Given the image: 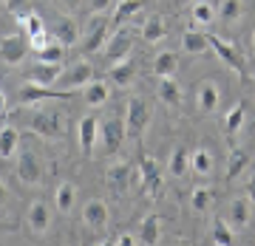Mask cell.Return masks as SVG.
Here are the masks:
<instances>
[{
	"label": "cell",
	"instance_id": "cell-35",
	"mask_svg": "<svg viewBox=\"0 0 255 246\" xmlns=\"http://www.w3.org/2000/svg\"><path fill=\"white\" fill-rule=\"evenodd\" d=\"M17 26L23 28V31H28V37L46 31V28H43V20H40L37 11H17Z\"/></svg>",
	"mask_w": 255,
	"mask_h": 246
},
{
	"label": "cell",
	"instance_id": "cell-25",
	"mask_svg": "<svg viewBox=\"0 0 255 246\" xmlns=\"http://www.w3.org/2000/svg\"><path fill=\"white\" fill-rule=\"evenodd\" d=\"M159 215L156 212H150L145 221H142V229H139V244H145V246H153L156 241H159Z\"/></svg>",
	"mask_w": 255,
	"mask_h": 246
},
{
	"label": "cell",
	"instance_id": "cell-15",
	"mask_svg": "<svg viewBox=\"0 0 255 246\" xmlns=\"http://www.w3.org/2000/svg\"><path fill=\"white\" fill-rule=\"evenodd\" d=\"M130 43H133V40H130V34H128V31H117V34L105 43V57H108V60H114V63H117V60H122V57H128V54H130Z\"/></svg>",
	"mask_w": 255,
	"mask_h": 246
},
{
	"label": "cell",
	"instance_id": "cell-2",
	"mask_svg": "<svg viewBox=\"0 0 255 246\" xmlns=\"http://www.w3.org/2000/svg\"><path fill=\"white\" fill-rule=\"evenodd\" d=\"M147 105L145 99H139V96H130L128 99V113H125V122H128V136H142L147 128Z\"/></svg>",
	"mask_w": 255,
	"mask_h": 246
},
{
	"label": "cell",
	"instance_id": "cell-3",
	"mask_svg": "<svg viewBox=\"0 0 255 246\" xmlns=\"http://www.w3.org/2000/svg\"><path fill=\"white\" fill-rule=\"evenodd\" d=\"M28 51H31V46H28L26 34H9V37H3V43H0V54H3V63L6 65L23 63V57Z\"/></svg>",
	"mask_w": 255,
	"mask_h": 246
},
{
	"label": "cell",
	"instance_id": "cell-6",
	"mask_svg": "<svg viewBox=\"0 0 255 246\" xmlns=\"http://www.w3.org/2000/svg\"><path fill=\"white\" fill-rule=\"evenodd\" d=\"M26 82H31V85H54L57 80H60V63H34V65H28L26 68Z\"/></svg>",
	"mask_w": 255,
	"mask_h": 246
},
{
	"label": "cell",
	"instance_id": "cell-19",
	"mask_svg": "<svg viewBox=\"0 0 255 246\" xmlns=\"http://www.w3.org/2000/svg\"><path fill=\"white\" fill-rule=\"evenodd\" d=\"M179 71V57L173 51H162V54H156L153 60V74L162 80V77H173Z\"/></svg>",
	"mask_w": 255,
	"mask_h": 246
},
{
	"label": "cell",
	"instance_id": "cell-5",
	"mask_svg": "<svg viewBox=\"0 0 255 246\" xmlns=\"http://www.w3.org/2000/svg\"><path fill=\"white\" fill-rule=\"evenodd\" d=\"M139 175H142V187L145 192L153 198L159 195V187H162V170H159V162H156L153 156H142V162H139Z\"/></svg>",
	"mask_w": 255,
	"mask_h": 246
},
{
	"label": "cell",
	"instance_id": "cell-20",
	"mask_svg": "<svg viewBox=\"0 0 255 246\" xmlns=\"http://www.w3.org/2000/svg\"><path fill=\"white\" fill-rule=\"evenodd\" d=\"M51 34H54L63 46H74V43H77V26H74L71 17H57Z\"/></svg>",
	"mask_w": 255,
	"mask_h": 246
},
{
	"label": "cell",
	"instance_id": "cell-21",
	"mask_svg": "<svg viewBox=\"0 0 255 246\" xmlns=\"http://www.w3.org/2000/svg\"><path fill=\"white\" fill-rule=\"evenodd\" d=\"M105 37H108V23H105V20H97V26L91 28V34L85 37V43H82L80 48L85 54H94L97 48L105 46Z\"/></svg>",
	"mask_w": 255,
	"mask_h": 246
},
{
	"label": "cell",
	"instance_id": "cell-14",
	"mask_svg": "<svg viewBox=\"0 0 255 246\" xmlns=\"http://www.w3.org/2000/svg\"><path fill=\"white\" fill-rule=\"evenodd\" d=\"M105 181H108L117 192H122V190L128 187V181H130V164H128L125 159L114 162V164L108 167V173H105Z\"/></svg>",
	"mask_w": 255,
	"mask_h": 246
},
{
	"label": "cell",
	"instance_id": "cell-37",
	"mask_svg": "<svg viewBox=\"0 0 255 246\" xmlns=\"http://www.w3.org/2000/svg\"><path fill=\"white\" fill-rule=\"evenodd\" d=\"M213 244H219V246L233 244V227L224 224L221 218H216V224H213Z\"/></svg>",
	"mask_w": 255,
	"mask_h": 246
},
{
	"label": "cell",
	"instance_id": "cell-28",
	"mask_svg": "<svg viewBox=\"0 0 255 246\" xmlns=\"http://www.w3.org/2000/svg\"><path fill=\"white\" fill-rule=\"evenodd\" d=\"M247 164H250V159H247L244 150H230V156H227V181H236L238 175L247 170Z\"/></svg>",
	"mask_w": 255,
	"mask_h": 246
},
{
	"label": "cell",
	"instance_id": "cell-41",
	"mask_svg": "<svg viewBox=\"0 0 255 246\" xmlns=\"http://www.w3.org/2000/svg\"><path fill=\"white\" fill-rule=\"evenodd\" d=\"M117 244H119V246H133V244H139V238H133V235H128V232H122V235L117 238Z\"/></svg>",
	"mask_w": 255,
	"mask_h": 246
},
{
	"label": "cell",
	"instance_id": "cell-16",
	"mask_svg": "<svg viewBox=\"0 0 255 246\" xmlns=\"http://www.w3.org/2000/svg\"><path fill=\"white\" fill-rule=\"evenodd\" d=\"M97 133H100V122H97V116H85L80 122V147L82 153L88 156L94 150V145H97Z\"/></svg>",
	"mask_w": 255,
	"mask_h": 246
},
{
	"label": "cell",
	"instance_id": "cell-22",
	"mask_svg": "<svg viewBox=\"0 0 255 246\" xmlns=\"http://www.w3.org/2000/svg\"><path fill=\"white\" fill-rule=\"evenodd\" d=\"M164 20L159 17V14H150V17L142 23V40L145 43H159V40H164Z\"/></svg>",
	"mask_w": 255,
	"mask_h": 246
},
{
	"label": "cell",
	"instance_id": "cell-39",
	"mask_svg": "<svg viewBox=\"0 0 255 246\" xmlns=\"http://www.w3.org/2000/svg\"><path fill=\"white\" fill-rule=\"evenodd\" d=\"M210 201H213V192L207 190V187H196L190 195V204H193V210L196 212H204L210 207Z\"/></svg>",
	"mask_w": 255,
	"mask_h": 246
},
{
	"label": "cell",
	"instance_id": "cell-32",
	"mask_svg": "<svg viewBox=\"0 0 255 246\" xmlns=\"http://www.w3.org/2000/svg\"><path fill=\"white\" fill-rule=\"evenodd\" d=\"M74 198H77V187H74L71 181L60 184V190H57V198H54V201H57V210L68 215V212L74 210Z\"/></svg>",
	"mask_w": 255,
	"mask_h": 246
},
{
	"label": "cell",
	"instance_id": "cell-40",
	"mask_svg": "<svg viewBox=\"0 0 255 246\" xmlns=\"http://www.w3.org/2000/svg\"><path fill=\"white\" fill-rule=\"evenodd\" d=\"M54 40H57L54 34H48V31H40V34H31V37H28V46H31V51H37V54H40V51H43L46 46H51Z\"/></svg>",
	"mask_w": 255,
	"mask_h": 246
},
{
	"label": "cell",
	"instance_id": "cell-4",
	"mask_svg": "<svg viewBox=\"0 0 255 246\" xmlns=\"http://www.w3.org/2000/svg\"><path fill=\"white\" fill-rule=\"evenodd\" d=\"M128 133V122L119 116H108L100 122V136H102V145L108 147V150H117L119 142L125 139Z\"/></svg>",
	"mask_w": 255,
	"mask_h": 246
},
{
	"label": "cell",
	"instance_id": "cell-34",
	"mask_svg": "<svg viewBox=\"0 0 255 246\" xmlns=\"http://www.w3.org/2000/svg\"><path fill=\"white\" fill-rule=\"evenodd\" d=\"M241 125H244V102H236L227 110V116H224V128H227L230 136H236L238 130H241Z\"/></svg>",
	"mask_w": 255,
	"mask_h": 246
},
{
	"label": "cell",
	"instance_id": "cell-26",
	"mask_svg": "<svg viewBox=\"0 0 255 246\" xmlns=\"http://www.w3.org/2000/svg\"><path fill=\"white\" fill-rule=\"evenodd\" d=\"M187 167H190V153H187L184 147H176L173 153H170V162H167L170 175L182 178V175H187Z\"/></svg>",
	"mask_w": 255,
	"mask_h": 246
},
{
	"label": "cell",
	"instance_id": "cell-29",
	"mask_svg": "<svg viewBox=\"0 0 255 246\" xmlns=\"http://www.w3.org/2000/svg\"><path fill=\"white\" fill-rule=\"evenodd\" d=\"M108 96H111V88H108V82H105V80L91 82V85H88V91H85V102L94 105V108H97V105H105Z\"/></svg>",
	"mask_w": 255,
	"mask_h": 246
},
{
	"label": "cell",
	"instance_id": "cell-42",
	"mask_svg": "<svg viewBox=\"0 0 255 246\" xmlns=\"http://www.w3.org/2000/svg\"><path fill=\"white\" fill-rule=\"evenodd\" d=\"M23 6V0H3V9L6 11H17Z\"/></svg>",
	"mask_w": 255,
	"mask_h": 246
},
{
	"label": "cell",
	"instance_id": "cell-13",
	"mask_svg": "<svg viewBox=\"0 0 255 246\" xmlns=\"http://www.w3.org/2000/svg\"><path fill=\"white\" fill-rule=\"evenodd\" d=\"M108 77L117 82V85H122V88H125V85H130V82H133V77H136V63H133L130 57H122V60H117V63H114V68H108Z\"/></svg>",
	"mask_w": 255,
	"mask_h": 246
},
{
	"label": "cell",
	"instance_id": "cell-7",
	"mask_svg": "<svg viewBox=\"0 0 255 246\" xmlns=\"http://www.w3.org/2000/svg\"><path fill=\"white\" fill-rule=\"evenodd\" d=\"M60 82H63L65 91H68V88H80V85H91L94 82V65L80 60V63H74L71 68H68V74H65Z\"/></svg>",
	"mask_w": 255,
	"mask_h": 246
},
{
	"label": "cell",
	"instance_id": "cell-38",
	"mask_svg": "<svg viewBox=\"0 0 255 246\" xmlns=\"http://www.w3.org/2000/svg\"><path fill=\"white\" fill-rule=\"evenodd\" d=\"M63 57H65V46L60 40H54L51 46H46L40 51V60H43V63H63Z\"/></svg>",
	"mask_w": 255,
	"mask_h": 246
},
{
	"label": "cell",
	"instance_id": "cell-27",
	"mask_svg": "<svg viewBox=\"0 0 255 246\" xmlns=\"http://www.w3.org/2000/svg\"><path fill=\"white\" fill-rule=\"evenodd\" d=\"M145 6V0H119L117 9H114V23H128V20L139 14Z\"/></svg>",
	"mask_w": 255,
	"mask_h": 246
},
{
	"label": "cell",
	"instance_id": "cell-9",
	"mask_svg": "<svg viewBox=\"0 0 255 246\" xmlns=\"http://www.w3.org/2000/svg\"><path fill=\"white\" fill-rule=\"evenodd\" d=\"M82 221L94 229H102L108 224V204L102 198H91L85 207H82Z\"/></svg>",
	"mask_w": 255,
	"mask_h": 246
},
{
	"label": "cell",
	"instance_id": "cell-44",
	"mask_svg": "<svg viewBox=\"0 0 255 246\" xmlns=\"http://www.w3.org/2000/svg\"><path fill=\"white\" fill-rule=\"evenodd\" d=\"M247 192H250V201L255 204V178H253L250 184H247Z\"/></svg>",
	"mask_w": 255,
	"mask_h": 246
},
{
	"label": "cell",
	"instance_id": "cell-36",
	"mask_svg": "<svg viewBox=\"0 0 255 246\" xmlns=\"http://www.w3.org/2000/svg\"><path fill=\"white\" fill-rule=\"evenodd\" d=\"M190 167L196 175H210V170H213V156L207 150H196V153H190Z\"/></svg>",
	"mask_w": 255,
	"mask_h": 246
},
{
	"label": "cell",
	"instance_id": "cell-11",
	"mask_svg": "<svg viewBox=\"0 0 255 246\" xmlns=\"http://www.w3.org/2000/svg\"><path fill=\"white\" fill-rule=\"evenodd\" d=\"M17 175H20L26 184H40V178H43V170H40V162H37V156L31 153V150L20 153V159H17Z\"/></svg>",
	"mask_w": 255,
	"mask_h": 246
},
{
	"label": "cell",
	"instance_id": "cell-10",
	"mask_svg": "<svg viewBox=\"0 0 255 246\" xmlns=\"http://www.w3.org/2000/svg\"><path fill=\"white\" fill-rule=\"evenodd\" d=\"M71 91H46V85H23L20 88V102H43V99H68Z\"/></svg>",
	"mask_w": 255,
	"mask_h": 246
},
{
	"label": "cell",
	"instance_id": "cell-33",
	"mask_svg": "<svg viewBox=\"0 0 255 246\" xmlns=\"http://www.w3.org/2000/svg\"><path fill=\"white\" fill-rule=\"evenodd\" d=\"M244 14V0H221V9H219V17L224 23H238Z\"/></svg>",
	"mask_w": 255,
	"mask_h": 246
},
{
	"label": "cell",
	"instance_id": "cell-18",
	"mask_svg": "<svg viewBox=\"0 0 255 246\" xmlns=\"http://www.w3.org/2000/svg\"><path fill=\"white\" fill-rule=\"evenodd\" d=\"M199 108L204 113H213L219 108V85L216 82H201L199 85Z\"/></svg>",
	"mask_w": 255,
	"mask_h": 246
},
{
	"label": "cell",
	"instance_id": "cell-24",
	"mask_svg": "<svg viewBox=\"0 0 255 246\" xmlns=\"http://www.w3.org/2000/svg\"><path fill=\"white\" fill-rule=\"evenodd\" d=\"M210 46L207 34H201V31H184L182 34V48L187 54H204Z\"/></svg>",
	"mask_w": 255,
	"mask_h": 246
},
{
	"label": "cell",
	"instance_id": "cell-45",
	"mask_svg": "<svg viewBox=\"0 0 255 246\" xmlns=\"http://www.w3.org/2000/svg\"><path fill=\"white\" fill-rule=\"evenodd\" d=\"M65 6H68V9H77V6H80V0H63Z\"/></svg>",
	"mask_w": 255,
	"mask_h": 246
},
{
	"label": "cell",
	"instance_id": "cell-23",
	"mask_svg": "<svg viewBox=\"0 0 255 246\" xmlns=\"http://www.w3.org/2000/svg\"><path fill=\"white\" fill-rule=\"evenodd\" d=\"M159 99L164 102V105H179L182 102V88L176 85V80L173 77H162L159 80Z\"/></svg>",
	"mask_w": 255,
	"mask_h": 246
},
{
	"label": "cell",
	"instance_id": "cell-8",
	"mask_svg": "<svg viewBox=\"0 0 255 246\" xmlns=\"http://www.w3.org/2000/svg\"><path fill=\"white\" fill-rule=\"evenodd\" d=\"M31 130L46 139L57 136L60 133V113L57 110H37L34 116H31Z\"/></svg>",
	"mask_w": 255,
	"mask_h": 246
},
{
	"label": "cell",
	"instance_id": "cell-1",
	"mask_svg": "<svg viewBox=\"0 0 255 246\" xmlns=\"http://www.w3.org/2000/svg\"><path fill=\"white\" fill-rule=\"evenodd\" d=\"M207 40H210V48H213V51H216V54H219L221 60H224V63L238 74V80L247 82V63H244V57L238 54V48L233 46V43H227V40L216 37V34H210Z\"/></svg>",
	"mask_w": 255,
	"mask_h": 246
},
{
	"label": "cell",
	"instance_id": "cell-12",
	"mask_svg": "<svg viewBox=\"0 0 255 246\" xmlns=\"http://www.w3.org/2000/svg\"><path fill=\"white\" fill-rule=\"evenodd\" d=\"M51 224V212H48V204L46 201H31V207H28V227L31 232L37 235H43Z\"/></svg>",
	"mask_w": 255,
	"mask_h": 246
},
{
	"label": "cell",
	"instance_id": "cell-30",
	"mask_svg": "<svg viewBox=\"0 0 255 246\" xmlns=\"http://www.w3.org/2000/svg\"><path fill=\"white\" fill-rule=\"evenodd\" d=\"M17 142H20L17 130L9 128V125H3V130H0V156H3V159H11L14 150H17Z\"/></svg>",
	"mask_w": 255,
	"mask_h": 246
},
{
	"label": "cell",
	"instance_id": "cell-43",
	"mask_svg": "<svg viewBox=\"0 0 255 246\" xmlns=\"http://www.w3.org/2000/svg\"><path fill=\"white\" fill-rule=\"evenodd\" d=\"M111 6V0H91V9L94 11H105Z\"/></svg>",
	"mask_w": 255,
	"mask_h": 246
},
{
	"label": "cell",
	"instance_id": "cell-31",
	"mask_svg": "<svg viewBox=\"0 0 255 246\" xmlns=\"http://www.w3.org/2000/svg\"><path fill=\"white\" fill-rule=\"evenodd\" d=\"M190 14H193V23H199V26H210V23L216 20V9H213L210 0H196Z\"/></svg>",
	"mask_w": 255,
	"mask_h": 246
},
{
	"label": "cell",
	"instance_id": "cell-46",
	"mask_svg": "<svg viewBox=\"0 0 255 246\" xmlns=\"http://www.w3.org/2000/svg\"><path fill=\"white\" fill-rule=\"evenodd\" d=\"M253 48H255V31H253Z\"/></svg>",
	"mask_w": 255,
	"mask_h": 246
},
{
	"label": "cell",
	"instance_id": "cell-17",
	"mask_svg": "<svg viewBox=\"0 0 255 246\" xmlns=\"http://www.w3.org/2000/svg\"><path fill=\"white\" fill-rule=\"evenodd\" d=\"M250 204L253 201H247V198H236L230 204V227L233 229H244L250 224Z\"/></svg>",
	"mask_w": 255,
	"mask_h": 246
}]
</instances>
